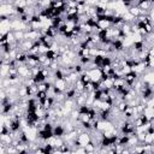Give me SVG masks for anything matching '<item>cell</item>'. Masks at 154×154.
Instances as JSON below:
<instances>
[{
    "instance_id": "1",
    "label": "cell",
    "mask_w": 154,
    "mask_h": 154,
    "mask_svg": "<svg viewBox=\"0 0 154 154\" xmlns=\"http://www.w3.org/2000/svg\"><path fill=\"white\" fill-rule=\"evenodd\" d=\"M85 72L90 76V78H91L93 82H100L101 81L102 70L100 67H94V69H90V70H85Z\"/></svg>"
},
{
    "instance_id": "2",
    "label": "cell",
    "mask_w": 154,
    "mask_h": 154,
    "mask_svg": "<svg viewBox=\"0 0 154 154\" xmlns=\"http://www.w3.org/2000/svg\"><path fill=\"white\" fill-rule=\"evenodd\" d=\"M140 78V75L137 73V72H135L134 70H131L130 72H128L125 76H124V79H125V82H126V84H129L130 87L137 81Z\"/></svg>"
},
{
    "instance_id": "3",
    "label": "cell",
    "mask_w": 154,
    "mask_h": 154,
    "mask_svg": "<svg viewBox=\"0 0 154 154\" xmlns=\"http://www.w3.org/2000/svg\"><path fill=\"white\" fill-rule=\"evenodd\" d=\"M99 17V16H97ZM113 24H112V22L111 20H108L107 18H105V17H99V20H97V28L100 29V30H106V29H108V28H111Z\"/></svg>"
},
{
    "instance_id": "4",
    "label": "cell",
    "mask_w": 154,
    "mask_h": 154,
    "mask_svg": "<svg viewBox=\"0 0 154 154\" xmlns=\"http://www.w3.org/2000/svg\"><path fill=\"white\" fill-rule=\"evenodd\" d=\"M53 85H54L58 90H60V91H65V90L69 88V84H67V82L65 81V78H55Z\"/></svg>"
},
{
    "instance_id": "5",
    "label": "cell",
    "mask_w": 154,
    "mask_h": 154,
    "mask_svg": "<svg viewBox=\"0 0 154 154\" xmlns=\"http://www.w3.org/2000/svg\"><path fill=\"white\" fill-rule=\"evenodd\" d=\"M34 46V41L32 40H23L19 42V51H23V52H29L31 49V47Z\"/></svg>"
},
{
    "instance_id": "6",
    "label": "cell",
    "mask_w": 154,
    "mask_h": 154,
    "mask_svg": "<svg viewBox=\"0 0 154 154\" xmlns=\"http://www.w3.org/2000/svg\"><path fill=\"white\" fill-rule=\"evenodd\" d=\"M11 30H12V28H11V20L10 19L0 22V35H5Z\"/></svg>"
},
{
    "instance_id": "7",
    "label": "cell",
    "mask_w": 154,
    "mask_h": 154,
    "mask_svg": "<svg viewBox=\"0 0 154 154\" xmlns=\"http://www.w3.org/2000/svg\"><path fill=\"white\" fill-rule=\"evenodd\" d=\"M128 12L131 13L134 17H138V16L141 14V8H140L138 6H130V7L128 8Z\"/></svg>"
},
{
    "instance_id": "8",
    "label": "cell",
    "mask_w": 154,
    "mask_h": 154,
    "mask_svg": "<svg viewBox=\"0 0 154 154\" xmlns=\"http://www.w3.org/2000/svg\"><path fill=\"white\" fill-rule=\"evenodd\" d=\"M143 114H146V116L149 118V120H150L152 118H154V107L146 106V107H144V111H143Z\"/></svg>"
},
{
    "instance_id": "9",
    "label": "cell",
    "mask_w": 154,
    "mask_h": 154,
    "mask_svg": "<svg viewBox=\"0 0 154 154\" xmlns=\"http://www.w3.org/2000/svg\"><path fill=\"white\" fill-rule=\"evenodd\" d=\"M49 49H51L49 46H47V45H45V43H41V45L38 46V52H40V54H46Z\"/></svg>"
},
{
    "instance_id": "10",
    "label": "cell",
    "mask_w": 154,
    "mask_h": 154,
    "mask_svg": "<svg viewBox=\"0 0 154 154\" xmlns=\"http://www.w3.org/2000/svg\"><path fill=\"white\" fill-rule=\"evenodd\" d=\"M35 97H36L37 100H40V101H43V100L47 97V91H38V93L35 95Z\"/></svg>"
},
{
    "instance_id": "11",
    "label": "cell",
    "mask_w": 154,
    "mask_h": 154,
    "mask_svg": "<svg viewBox=\"0 0 154 154\" xmlns=\"http://www.w3.org/2000/svg\"><path fill=\"white\" fill-rule=\"evenodd\" d=\"M153 35H154V32H153Z\"/></svg>"
}]
</instances>
